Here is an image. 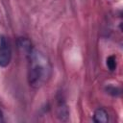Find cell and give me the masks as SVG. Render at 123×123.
<instances>
[{"mask_svg": "<svg viewBox=\"0 0 123 123\" xmlns=\"http://www.w3.org/2000/svg\"><path fill=\"white\" fill-rule=\"evenodd\" d=\"M28 83L34 88L44 86L51 77L52 65L48 58L41 52L31 49L28 53Z\"/></svg>", "mask_w": 123, "mask_h": 123, "instance_id": "obj_1", "label": "cell"}, {"mask_svg": "<svg viewBox=\"0 0 123 123\" xmlns=\"http://www.w3.org/2000/svg\"><path fill=\"white\" fill-rule=\"evenodd\" d=\"M12 60V48L9 39L1 35L0 36V66L6 67Z\"/></svg>", "mask_w": 123, "mask_h": 123, "instance_id": "obj_2", "label": "cell"}, {"mask_svg": "<svg viewBox=\"0 0 123 123\" xmlns=\"http://www.w3.org/2000/svg\"><path fill=\"white\" fill-rule=\"evenodd\" d=\"M93 120L97 123H106L109 121V114L104 109H98L93 114Z\"/></svg>", "mask_w": 123, "mask_h": 123, "instance_id": "obj_3", "label": "cell"}, {"mask_svg": "<svg viewBox=\"0 0 123 123\" xmlns=\"http://www.w3.org/2000/svg\"><path fill=\"white\" fill-rule=\"evenodd\" d=\"M107 66L111 71H113L116 69V58L111 55L107 59Z\"/></svg>", "mask_w": 123, "mask_h": 123, "instance_id": "obj_4", "label": "cell"}, {"mask_svg": "<svg viewBox=\"0 0 123 123\" xmlns=\"http://www.w3.org/2000/svg\"><path fill=\"white\" fill-rule=\"evenodd\" d=\"M4 119H3V113H2V111H1V110H0V122H2Z\"/></svg>", "mask_w": 123, "mask_h": 123, "instance_id": "obj_5", "label": "cell"}]
</instances>
